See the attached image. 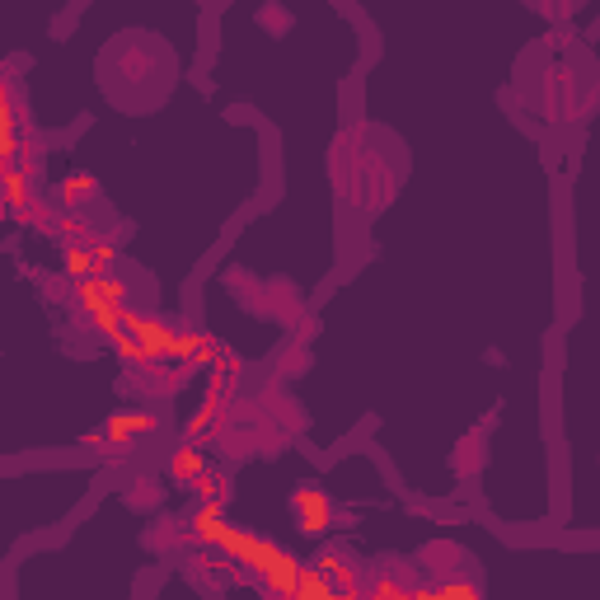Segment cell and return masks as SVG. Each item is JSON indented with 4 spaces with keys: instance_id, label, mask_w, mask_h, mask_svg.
Listing matches in <instances>:
<instances>
[{
    "instance_id": "obj_1",
    "label": "cell",
    "mask_w": 600,
    "mask_h": 600,
    "mask_svg": "<svg viewBox=\"0 0 600 600\" xmlns=\"http://www.w3.org/2000/svg\"><path fill=\"white\" fill-rule=\"evenodd\" d=\"M146 418L141 413H122V418H113V436H127V432H141Z\"/></svg>"
}]
</instances>
